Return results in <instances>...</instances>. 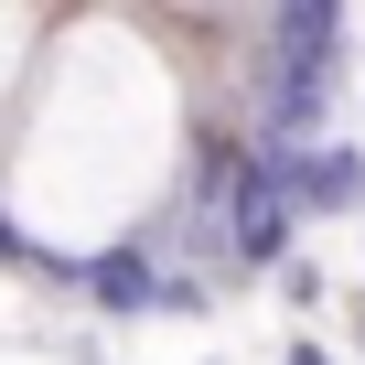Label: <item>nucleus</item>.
<instances>
[{
    "label": "nucleus",
    "mask_w": 365,
    "mask_h": 365,
    "mask_svg": "<svg viewBox=\"0 0 365 365\" xmlns=\"http://www.w3.org/2000/svg\"><path fill=\"white\" fill-rule=\"evenodd\" d=\"M215 205H226V247L247 269H290V194H279V172L269 161H215Z\"/></svg>",
    "instance_id": "nucleus-1"
},
{
    "label": "nucleus",
    "mask_w": 365,
    "mask_h": 365,
    "mask_svg": "<svg viewBox=\"0 0 365 365\" xmlns=\"http://www.w3.org/2000/svg\"><path fill=\"white\" fill-rule=\"evenodd\" d=\"M269 172H279L290 215H354V205H365V150H344V140H312V150H269Z\"/></svg>",
    "instance_id": "nucleus-2"
},
{
    "label": "nucleus",
    "mask_w": 365,
    "mask_h": 365,
    "mask_svg": "<svg viewBox=\"0 0 365 365\" xmlns=\"http://www.w3.org/2000/svg\"><path fill=\"white\" fill-rule=\"evenodd\" d=\"M86 290H97L108 312H140V301H182V290H172V279H150L140 258H97V269H86Z\"/></svg>",
    "instance_id": "nucleus-3"
},
{
    "label": "nucleus",
    "mask_w": 365,
    "mask_h": 365,
    "mask_svg": "<svg viewBox=\"0 0 365 365\" xmlns=\"http://www.w3.org/2000/svg\"><path fill=\"white\" fill-rule=\"evenodd\" d=\"M0 258H43V247H22V237H11V226H0Z\"/></svg>",
    "instance_id": "nucleus-4"
},
{
    "label": "nucleus",
    "mask_w": 365,
    "mask_h": 365,
    "mask_svg": "<svg viewBox=\"0 0 365 365\" xmlns=\"http://www.w3.org/2000/svg\"><path fill=\"white\" fill-rule=\"evenodd\" d=\"M290 365H333V354H322V344H290Z\"/></svg>",
    "instance_id": "nucleus-5"
}]
</instances>
